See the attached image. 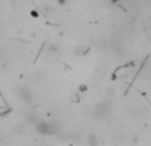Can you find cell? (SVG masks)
Returning <instances> with one entry per match:
<instances>
[{
    "label": "cell",
    "instance_id": "obj_1",
    "mask_svg": "<svg viewBox=\"0 0 151 146\" xmlns=\"http://www.w3.org/2000/svg\"><path fill=\"white\" fill-rule=\"evenodd\" d=\"M58 3H60V4H64V3H65V0H57Z\"/></svg>",
    "mask_w": 151,
    "mask_h": 146
}]
</instances>
